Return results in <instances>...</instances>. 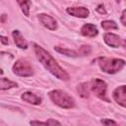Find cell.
Segmentation results:
<instances>
[{"label":"cell","mask_w":126,"mask_h":126,"mask_svg":"<svg viewBox=\"0 0 126 126\" xmlns=\"http://www.w3.org/2000/svg\"><path fill=\"white\" fill-rule=\"evenodd\" d=\"M33 48L37 59L47 71H49L53 76H55L59 80L68 81L70 79L69 74L57 63V61L52 57V55L49 52H47L44 48H42L41 46L35 43L33 44Z\"/></svg>","instance_id":"6da1fadb"},{"label":"cell","mask_w":126,"mask_h":126,"mask_svg":"<svg viewBox=\"0 0 126 126\" xmlns=\"http://www.w3.org/2000/svg\"><path fill=\"white\" fill-rule=\"evenodd\" d=\"M97 63L100 70L106 74H115L121 71L126 65L125 60L120 58H108V57H98Z\"/></svg>","instance_id":"7a4b0ae2"},{"label":"cell","mask_w":126,"mask_h":126,"mask_svg":"<svg viewBox=\"0 0 126 126\" xmlns=\"http://www.w3.org/2000/svg\"><path fill=\"white\" fill-rule=\"evenodd\" d=\"M48 96L54 104L61 108L70 109L75 106V99L65 91L53 90L48 93Z\"/></svg>","instance_id":"3957f363"},{"label":"cell","mask_w":126,"mask_h":126,"mask_svg":"<svg viewBox=\"0 0 126 126\" xmlns=\"http://www.w3.org/2000/svg\"><path fill=\"white\" fill-rule=\"evenodd\" d=\"M12 71L15 75L19 77H31L33 74V70L30 62H28L26 59L23 58L18 59L14 63L12 67Z\"/></svg>","instance_id":"277c9868"},{"label":"cell","mask_w":126,"mask_h":126,"mask_svg":"<svg viewBox=\"0 0 126 126\" xmlns=\"http://www.w3.org/2000/svg\"><path fill=\"white\" fill-rule=\"evenodd\" d=\"M91 90L94 94L95 96H97L98 98H100L102 100H105V101L109 102V99L106 97L107 85L103 80L98 79V78L94 79L91 83Z\"/></svg>","instance_id":"5b68a950"},{"label":"cell","mask_w":126,"mask_h":126,"mask_svg":"<svg viewBox=\"0 0 126 126\" xmlns=\"http://www.w3.org/2000/svg\"><path fill=\"white\" fill-rule=\"evenodd\" d=\"M112 97L116 103L126 107V85L119 86L112 92Z\"/></svg>","instance_id":"8992f818"},{"label":"cell","mask_w":126,"mask_h":126,"mask_svg":"<svg viewBox=\"0 0 126 126\" xmlns=\"http://www.w3.org/2000/svg\"><path fill=\"white\" fill-rule=\"evenodd\" d=\"M37 18H38L39 22L42 24V26H44L46 29H48L50 31H55L57 29V22L53 17H51L47 14L41 13V14L37 15Z\"/></svg>","instance_id":"52a82bcc"},{"label":"cell","mask_w":126,"mask_h":126,"mask_svg":"<svg viewBox=\"0 0 126 126\" xmlns=\"http://www.w3.org/2000/svg\"><path fill=\"white\" fill-rule=\"evenodd\" d=\"M103 39H104V42L108 46L113 47V48H117L120 45H122V40H123L122 38H120V36H118L117 34L112 33V32H106V33H104Z\"/></svg>","instance_id":"ba28073f"},{"label":"cell","mask_w":126,"mask_h":126,"mask_svg":"<svg viewBox=\"0 0 126 126\" xmlns=\"http://www.w3.org/2000/svg\"><path fill=\"white\" fill-rule=\"evenodd\" d=\"M66 12L73 17L82 18V19L88 18L90 15V11L86 7H68L66 9Z\"/></svg>","instance_id":"9c48e42d"},{"label":"cell","mask_w":126,"mask_h":126,"mask_svg":"<svg viewBox=\"0 0 126 126\" xmlns=\"http://www.w3.org/2000/svg\"><path fill=\"white\" fill-rule=\"evenodd\" d=\"M21 98L24 101H26L28 103H31V104H33V105H38L42 101L40 96L36 95L35 94H33L32 92H25V93H23L22 95H21Z\"/></svg>","instance_id":"30bf717a"},{"label":"cell","mask_w":126,"mask_h":126,"mask_svg":"<svg viewBox=\"0 0 126 126\" xmlns=\"http://www.w3.org/2000/svg\"><path fill=\"white\" fill-rule=\"evenodd\" d=\"M81 33H82L84 36L94 37V36L97 35L98 30H97V28H96L94 24L88 23V24L83 25V27L81 28Z\"/></svg>","instance_id":"8fae6325"},{"label":"cell","mask_w":126,"mask_h":126,"mask_svg":"<svg viewBox=\"0 0 126 126\" xmlns=\"http://www.w3.org/2000/svg\"><path fill=\"white\" fill-rule=\"evenodd\" d=\"M12 36L14 38L15 44L19 48H22V49H27L28 48V42L25 39V37L22 35V33L20 32V31H18V30L13 31L12 32Z\"/></svg>","instance_id":"7c38bea8"},{"label":"cell","mask_w":126,"mask_h":126,"mask_svg":"<svg viewBox=\"0 0 126 126\" xmlns=\"http://www.w3.org/2000/svg\"><path fill=\"white\" fill-rule=\"evenodd\" d=\"M31 126H62V124L56 120L49 118L46 121H37V120H32L30 122Z\"/></svg>","instance_id":"4fadbf2b"},{"label":"cell","mask_w":126,"mask_h":126,"mask_svg":"<svg viewBox=\"0 0 126 126\" xmlns=\"http://www.w3.org/2000/svg\"><path fill=\"white\" fill-rule=\"evenodd\" d=\"M54 50L63 54V55H66V56H69V57H78L80 56L79 55V52L76 51V50H73V49H69V48H63V47H59V46H55L54 47Z\"/></svg>","instance_id":"5bb4252c"},{"label":"cell","mask_w":126,"mask_h":126,"mask_svg":"<svg viewBox=\"0 0 126 126\" xmlns=\"http://www.w3.org/2000/svg\"><path fill=\"white\" fill-rule=\"evenodd\" d=\"M17 83L16 82H13L7 78H4L2 77L0 79V90L1 91H5V90H9V89H12V88H15L17 87Z\"/></svg>","instance_id":"9a60e30c"},{"label":"cell","mask_w":126,"mask_h":126,"mask_svg":"<svg viewBox=\"0 0 126 126\" xmlns=\"http://www.w3.org/2000/svg\"><path fill=\"white\" fill-rule=\"evenodd\" d=\"M100 26H101V28H102L104 31H110V30H117V29H118L117 24H116L114 21H111V20L102 21V22L100 23Z\"/></svg>","instance_id":"2e32d148"},{"label":"cell","mask_w":126,"mask_h":126,"mask_svg":"<svg viewBox=\"0 0 126 126\" xmlns=\"http://www.w3.org/2000/svg\"><path fill=\"white\" fill-rule=\"evenodd\" d=\"M18 4L20 5V8L25 16H30V6L32 4V1H18Z\"/></svg>","instance_id":"e0dca14e"},{"label":"cell","mask_w":126,"mask_h":126,"mask_svg":"<svg viewBox=\"0 0 126 126\" xmlns=\"http://www.w3.org/2000/svg\"><path fill=\"white\" fill-rule=\"evenodd\" d=\"M78 92L80 94L81 96L83 97H87L88 94H89V91H88V84L86 83H83L81 85L78 86Z\"/></svg>","instance_id":"ac0fdd59"},{"label":"cell","mask_w":126,"mask_h":126,"mask_svg":"<svg viewBox=\"0 0 126 126\" xmlns=\"http://www.w3.org/2000/svg\"><path fill=\"white\" fill-rule=\"evenodd\" d=\"M91 51H92V47H91L90 45H87V44L82 45V46L80 47V49L78 50V52H79V55H80V56L89 55V54L91 53Z\"/></svg>","instance_id":"d6986e66"},{"label":"cell","mask_w":126,"mask_h":126,"mask_svg":"<svg viewBox=\"0 0 126 126\" xmlns=\"http://www.w3.org/2000/svg\"><path fill=\"white\" fill-rule=\"evenodd\" d=\"M100 122L102 123L103 126H119L116 121H114V120H112V119H108V118L101 119Z\"/></svg>","instance_id":"ffe728a7"},{"label":"cell","mask_w":126,"mask_h":126,"mask_svg":"<svg viewBox=\"0 0 126 126\" xmlns=\"http://www.w3.org/2000/svg\"><path fill=\"white\" fill-rule=\"evenodd\" d=\"M120 22L123 26L126 27V9L122 11V14H121V17H120Z\"/></svg>","instance_id":"44dd1931"},{"label":"cell","mask_w":126,"mask_h":126,"mask_svg":"<svg viewBox=\"0 0 126 126\" xmlns=\"http://www.w3.org/2000/svg\"><path fill=\"white\" fill-rule=\"evenodd\" d=\"M96 12H98L99 14H106V11H105V9H104V6L102 5V4H99L97 7H96Z\"/></svg>","instance_id":"7402d4cb"},{"label":"cell","mask_w":126,"mask_h":126,"mask_svg":"<svg viewBox=\"0 0 126 126\" xmlns=\"http://www.w3.org/2000/svg\"><path fill=\"white\" fill-rule=\"evenodd\" d=\"M0 38H1V42H2L4 45H7V44L9 43V41H8V37H6V36H4V35H1Z\"/></svg>","instance_id":"603a6c76"},{"label":"cell","mask_w":126,"mask_h":126,"mask_svg":"<svg viewBox=\"0 0 126 126\" xmlns=\"http://www.w3.org/2000/svg\"><path fill=\"white\" fill-rule=\"evenodd\" d=\"M122 45L126 48V39H123V40H122Z\"/></svg>","instance_id":"cb8c5ba5"},{"label":"cell","mask_w":126,"mask_h":126,"mask_svg":"<svg viewBox=\"0 0 126 126\" xmlns=\"http://www.w3.org/2000/svg\"><path fill=\"white\" fill-rule=\"evenodd\" d=\"M5 18H6V15H5V14H3V15H2V23L4 22V20H5Z\"/></svg>","instance_id":"d4e9b609"}]
</instances>
